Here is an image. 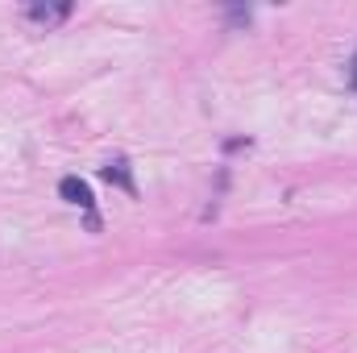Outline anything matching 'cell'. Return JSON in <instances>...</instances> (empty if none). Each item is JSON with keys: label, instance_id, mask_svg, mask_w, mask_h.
<instances>
[{"label": "cell", "instance_id": "7a4b0ae2", "mask_svg": "<svg viewBox=\"0 0 357 353\" xmlns=\"http://www.w3.org/2000/svg\"><path fill=\"white\" fill-rule=\"evenodd\" d=\"M67 13H71V4H29V17L33 21H46V25L50 21H63Z\"/></svg>", "mask_w": 357, "mask_h": 353}, {"label": "cell", "instance_id": "3957f363", "mask_svg": "<svg viewBox=\"0 0 357 353\" xmlns=\"http://www.w3.org/2000/svg\"><path fill=\"white\" fill-rule=\"evenodd\" d=\"M104 179H108V183H121L125 191H133V179H129V163H125V158L108 163V167H104Z\"/></svg>", "mask_w": 357, "mask_h": 353}, {"label": "cell", "instance_id": "277c9868", "mask_svg": "<svg viewBox=\"0 0 357 353\" xmlns=\"http://www.w3.org/2000/svg\"><path fill=\"white\" fill-rule=\"evenodd\" d=\"M349 84H354V91H357V59H354V71H349Z\"/></svg>", "mask_w": 357, "mask_h": 353}, {"label": "cell", "instance_id": "6da1fadb", "mask_svg": "<svg viewBox=\"0 0 357 353\" xmlns=\"http://www.w3.org/2000/svg\"><path fill=\"white\" fill-rule=\"evenodd\" d=\"M59 191H63V200L67 204H75V208H84V212H91V187L84 183V179H75V175H67L63 183H59Z\"/></svg>", "mask_w": 357, "mask_h": 353}]
</instances>
